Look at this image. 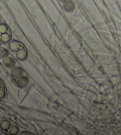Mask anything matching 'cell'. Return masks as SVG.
Listing matches in <instances>:
<instances>
[{
  "label": "cell",
  "mask_w": 121,
  "mask_h": 135,
  "mask_svg": "<svg viewBox=\"0 0 121 135\" xmlns=\"http://www.w3.org/2000/svg\"><path fill=\"white\" fill-rule=\"evenodd\" d=\"M7 30V27L6 25H0V35L5 33Z\"/></svg>",
  "instance_id": "1"
},
{
  "label": "cell",
  "mask_w": 121,
  "mask_h": 135,
  "mask_svg": "<svg viewBox=\"0 0 121 135\" xmlns=\"http://www.w3.org/2000/svg\"><path fill=\"white\" fill-rule=\"evenodd\" d=\"M4 96V90L2 89H0V99L3 98Z\"/></svg>",
  "instance_id": "2"
},
{
  "label": "cell",
  "mask_w": 121,
  "mask_h": 135,
  "mask_svg": "<svg viewBox=\"0 0 121 135\" xmlns=\"http://www.w3.org/2000/svg\"><path fill=\"white\" fill-rule=\"evenodd\" d=\"M1 55V50H0V55Z\"/></svg>",
  "instance_id": "3"
},
{
  "label": "cell",
  "mask_w": 121,
  "mask_h": 135,
  "mask_svg": "<svg viewBox=\"0 0 121 135\" xmlns=\"http://www.w3.org/2000/svg\"><path fill=\"white\" fill-rule=\"evenodd\" d=\"M0 86H1V82H0Z\"/></svg>",
  "instance_id": "4"
}]
</instances>
